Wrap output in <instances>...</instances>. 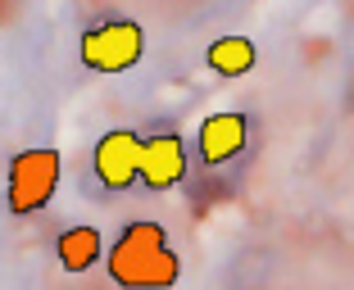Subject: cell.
Wrapping results in <instances>:
<instances>
[{"label":"cell","mask_w":354,"mask_h":290,"mask_svg":"<svg viewBox=\"0 0 354 290\" xmlns=\"http://www.w3.org/2000/svg\"><path fill=\"white\" fill-rule=\"evenodd\" d=\"M245 141H250L245 114H236V109H227V114H209L205 123H200V164L205 168L227 164V159H236L241 150H245Z\"/></svg>","instance_id":"6"},{"label":"cell","mask_w":354,"mask_h":290,"mask_svg":"<svg viewBox=\"0 0 354 290\" xmlns=\"http://www.w3.org/2000/svg\"><path fill=\"white\" fill-rule=\"evenodd\" d=\"M254 59H259V50H254L250 37H218L205 50L209 72H218V77H245L254 68Z\"/></svg>","instance_id":"8"},{"label":"cell","mask_w":354,"mask_h":290,"mask_svg":"<svg viewBox=\"0 0 354 290\" xmlns=\"http://www.w3.org/2000/svg\"><path fill=\"white\" fill-rule=\"evenodd\" d=\"M59 173H64V159H59L55 145H37V150L14 155L10 159V182H5L10 213H19V218L41 213L55 200V191H59Z\"/></svg>","instance_id":"2"},{"label":"cell","mask_w":354,"mask_h":290,"mask_svg":"<svg viewBox=\"0 0 354 290\" xmlns=\"http://www.w3.org/2000/svg\"><path fill=\"white\" fill-rule=\"evenodd\" d=\"M55 254H59V268L64 272H86L100 263L104 254V240L95 227H68L59 240H55Z\"/></svg>","instance_id":"7"},{"label":"cell","mask_w":354,"mask_h":290,"mask_svg":"<svg viewBox=\"0 0 354 290\" xmlns=\"http://www.w3.org/2000/svg\"><path fill=\"white\" fill-rule=\"evenodd\" d=\"M187 177V145L182 136L159 132L141 141V164H136V182H146L150 191H173Z\"/></svg>","instance_id":"5"},{"label":"cell","mask_w":354,"mask_h":290,"mask_svg":"<svg viewBox=\"0 0 354 290\" xmlns=\"http://www.w3.org/2000/svg\"><path fill=\"white\" fill-rule=\"evenodd\" d=\"M104 263H109V277L127 290H164L182 277V263H177V254L168 249L164 227H159V222H146V218H141V222H127V227L118 231V240L109 245V254H104Z\"/></svg>","instance_id":"1"},{"label":"cell","mask_w":354,"mask_h":290,"mask_svg":"<svg viewBox=\"0 0 354 290\" xmlns=\"http://www.w3.org/2000/svg\"><path fill=\"white\" fill-rule=\"evenodd\" d=\"M95 177H100L109 191H127L136 182V164H141V136L127 132V127H114L95 141Z\"/></svg>","instance_id":"4"},{"label":"cell","mask_w":354,"mask_h":290,"mask_svg":"<svg viewBox=\"0 0 354 290\" xmlns=\"http://www.w3.org/2000/svg\"><path fill=\"white\" fill-rule=\"evenodd\" d=\"M77 55H82V64L91 72H127L146 55V32L132 19H104V23L82 32Z\"/></svg>","instance_id":"3"}]
</instances>
